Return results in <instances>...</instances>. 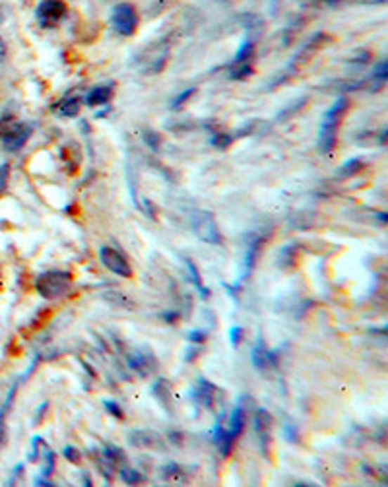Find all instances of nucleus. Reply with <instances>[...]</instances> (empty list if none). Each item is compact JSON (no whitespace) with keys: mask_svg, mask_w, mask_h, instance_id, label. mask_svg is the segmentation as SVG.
<instances>
[{"mask_svg":"<svg viewBox=\"0 0 388 487\" xmlns=\"http://www.w3.org/2000/svg\"><path fill=\"white\" fill-rule=\"evenodd\" d=\"M252 72H254V68H252V60H245V63H231V72H229V78H231V80H245V78H249Z\"/></svg>","mask_w":388,"mask_h":487,"instance_id":"a211bd4d","label":"nucleus"},{"mask_svg":"<svg viewBox=\"0 0 388 487\" xmlns=\"http://www.w3.org/2000/svg\"><path fill=\"white\" fill-rule=\"evenodd\" d=\"M105 408H107V412H109V414H113L117 420H121L122 412H121V408H119V404H117V402H105Z\"/></svg>","mask_w":388,"mask_h":487,"instance_id":"c756f323","label":"nucleus"},{"mask_svg":"<svg viewBox=\"0 0 388 487\" xmlns=\"http://www.w3.org/2000/svg\"><path fill=\"white\" fill-rule=\"evenodd\" d=\"M262 239H254L251 245H249V251H247V257H245V274H251L252 268H254V264H257V260H259L260 257V251H262Z\"/></svg>","mask_w":388,"mask_h":487,"instance_id":"f3484780","label":"nucleus"},{"mask_svg":"<svg viewBox=\"0 0 388 487\" xmlns=\"http://www.w3.org/2000/svg\"><path fill=\"white\" fill-rule=\"evenodd\" d=\"M80 107H82V101L78 98H66L63 99L58 105H55V109H57V113L60 115V117H78V113H80Z\"/></svg>","mask_w":388,"mask_h":487,"instance_id":"dca6fc26","label":"nucleus"},{"mask_svg":"<svg viewBox=\"0 0 388 487\" xmlns=\"http://www.w3.org/2000/svg\"><path fill=\"white\" fill-rule=\"evenodd\" d=\"M99 260L109 272H113L121 278H132V266L129 260L122 257L121 252L113 249V247H101L99 249Z\"/></svg>","mask_w":388,"mask_h":487,"instance_id":"0eeeda50","label":"nucleus"},{"mask_svg":"<svg viewBox=\"0 0 388 487\" xmlns=\"http://www.w3.org/2000/svg\"><path fill=\"white\" fill-rule=\"evenodd\" d=\"M204 340H206V332H202V330H193L188 334V342H193V344H202Z\"/></svg>","mask_w":388,"mask_h":487,"instance_id":"7c9ffc66","label":"nucleus"},{"mask_svg":"<svg viewBox=\"0 0 388 487\" xmlns=\"http://www.w3.org/2000/svg\"><path fill=\"white\" fill-rule=\"evenodd\" d=\"M272 427H274V417L272 414L264 410V408H259L257 414H254V431L260 439V447H262V453H268L270 450V443H272Z\"/></svg>","mask_w":388,"mask_h":487,"instance_id":"1a4fd4ad","label":"nucleus"},{"mask_svg":"<svg viewBox=\"0 0 388 487\" xmlns=\"http://www.w3.org/2000/svg\"><path fill=\"white\" fill-rule=\"evenodd\" d=\"M66 14V4L63 0H41L37 6V18L43 27L58 24Z\"/></svg>","mask_w":388,"mask_h":487,"instance_id":"6e6552de","label":"nucleus"},{"mask_svg":"<svg viewBox=\"0 0 388 487\" xmlns=\"http://www.w3.org/2000/svg\"><path fill=\"white\" fill-rule=\"evenodd\" d=\"M144 136H146V138H148V140H146V142H148L150 146L154 148V150H157V148H160V136H157L155 132H152V130H146Z\"/></svg>","mask_w":388,"mask_h":487,"instance_id":"cd10ccee","label":"nucleus"},{"mask_svg":"<svg viewBox=\"0 0 388 487\" xmlns=\"http://www.w3.org/2000/svg\"><path fill=\"white\" fill-rule=\"evenodd\" d=\"M4 441V412H0V445Z\"/></svg>","mask_w":388,"mask_h":487,"instance_id":"473e14b6","label":"nucleus"},{"mask_svg":"<svg viewBox=\"0 0 388 487\" xmlns=\"http://www.w3.org/2000/svg\"><path fill=\"white\" fill-rule=\"evenodd\" d=\"M154 396L162 402L163 406L169 408L171 404V384L165 379H160V381L154 384Z\"/></svg>","mask_w":388,"mask_h":487,"instance_id":"6ab92c4d","label":"nucleus"},{"mask_svg":"<svg viewBox=\"0 0 388 487\" xmlns=\"http://www.w3.org/2000/svg\"><path fill=\"white\" fill-rule=\"evenodd\" d=\"M242 336H245V330H242L241 326H233L231 328V332H229V338H231V346H239L242 340Z\"/></svg>","mask_w":388,"mask_h":487,"instance_id":"a878e982","label":"nucleus"},{"mask_svg":"<svg viewBox=\"0 0 388 487\" xmlns=\"http://www.w3.org/2000/svg\"><path fill=\"white\" fill-rule=\"evenodd\" d=\"M272 363H276V353H272V351L264 349V346H262V344L252 349V365L257 367L259 371H262V373H264V371H266L268 367L272 365Z\"/></svg>","mask_w":388,"mask_h":487,"instance_id":"ddd939ff","label":"nucleus"},{"mask_svg":"<svg viewBox=\"0 0 388 487\" xmlns=\"http://www.w3.org/2000/svg\"><path fill=\"white\" fill-rule=\"evenodd\" d=\"M163 478L167 479L169 483H177V486L188 483V476H186V472L179 464H167L165 470H163Z\"/></svg>","mask_w":388,"mask_h":487,"instance_id":"2eb2a0df","label":"nucleus"},{"mask_svg":"<svg viewBox=\"0 0 388 487\" xmlns=\"http://www.w3.org/2000/svg\"><path fill=\"white\" fill-rule=\"evenodd\" d=\"M361 167H363V162H361V160H357V157L356 160H349V162H346L340 167L336 177H338V179H349V177L357 175V173L361 171Z\"/></svg>","mask_w":388,"mask_h":487,"instance_id":"aec40b11","label":"nucleus"},{"mask_svg":"<svg viewBox=\"0 0 388 487\" xmlns=\"http://www.w3.org/2000/svg\"><path fill=\"white\" fill-rule=\"evenodd\" d=\"M328 41V35L326 33H323V32H318V33H315L311 39L301 47L295 55H293V58L290 60V66H287V72H297V68H301V66H305L311 60V58L315 57V53L321 47H323L324 43Z\"/></svg>","mask_w":388,"mask_h":487,"instance_id":"423d86ee","label":"nucleus"},{"mask_svg":"<svg viewBox=\"0 0 388 487\" xmlns=\"http://www.w3.org/2000/svg\"><path fill=\"white\" fill-rule=\"evenodd\" d=\"M8 179H10V165L8 163H2V165H0V196L4 195V190L8 188Z\"/></svg>","mask_w":388,"mask_h":487,"instance_id":"5701e85b","label":"nucleus"},{"mask_svg":"<svg viewBox=\"0 0 388 487\" xmlns=\"http://www.w3.org/2000/svg\"><path fill=\"white\" fill-rule=\"evenodd\" d=\"M186 268L190 270V276H193V282L196 284V287L200 290V292H204V297H208V290L202 285V280H200V274H198V270H196V266H194L193 260H186Z\"/></svg>","mask_w":388,"mask_h":487,"instance_id":"4be33fe9","label":"nucleus"},{"mask_svg":"<svg viewBox=\"0 0 388 487\" xmlns=\"http://www.w3.org/2000/svg\"><path fill=\"white\" fill-rule=\"evenodd\" d=\"M70 287H72V276L60 270L43 272L35 282V290L43 299H58L70 292Z\"/></svg>","mask_w":388,"mask_h":487,"instance_id":"f03ea898","label":"nucleus"},{"mask_svg":"<svg viewBox=\"0 0 388 487\" xmlns=\"http://www.w3.org/2000/svg\"><path fill=\"white\" fill-rule=\"evenodd\" d=\"M305 103H307V99H305V98L299 99V101H297V103H295V105H293V107H290L287 111H283L282 115H278V121H285V119H290L291 115L297 113V111H299V107H303V105H305Z\"/></svg>","mask_w":388,"mask_h":487,"instance_id":"b1692460","label":"nucleus"},{"mask_svg":"<svg viewBox=\"0 0 388 487\" xmlns=\"http://www.w3.org/2000/svg\"><path fill=\"white\" fill-rule=\"evenodd\" d=\"M231 142H233V136H229V134H218V136H214V146L221 148V150H226Z\"/></svg>","mask_w":388,"mask_h":487,"instance_id":"393cba45","label":"nucleus"},{"mask_svg":"<svg viewBox=\"0 0 388 487\" xmlns=\"http://www.w3.org/2000/svg\"><path fill=\"white\" fill-rule=\"evenodd\" d=\"M129 441L130 445L136 448H157V450L165 448L163 439L154 431H130Z\"/></svg>","mask_w":388,"mask_h":487,"instance_id":"9d476101","label":"nucleus"},{"mask_svg":"<svg viewBox=\"0 0 388 487\" xmlns=\"http://www.w3.org/2000/svg\"><path fill=\"white\" fill-rule=\"evenodd\" d=\"M346 107H348V98L342 96V98H338L332 103L330 109L324 115L323 124L318 129V150H321L323 155L330 157L334 154L336 140H338L340 121H342V115L346 113Z\"/></svg>","mask_w":388,"mask_h":487,"instance_id":"f257e3e1","label":"nucleus"},{"mask_svg":"<svg viewBox=\"0 0 388 487\" xmlns=\"http://www.w3.org/2000/svg\"><path fill=\"white\" fill-rule=\"evenodd\" d=\"M193 229L196 237L204 241V243L219 245L221 243V235H219L218 223L214 214L208 210H198L193 214Z\"/></svg>","mask_w":388,"mask_h":487,"instance_id":"20e7f679","label":"nucleus"},{"mask_svg":"<svg viewBox=\"0 0 388 487\" xmlns=\"http://www.w3.org/2000/svg\"><path fill=\"white\" fill-rule=\"evenodd\" d=\"M65 456L70 460V462H74V464H78L80 462V453L76 450L74 447H66L65 448Z\"/></svg>","mask_w":388,"mask_h":487,"instance_id":"c85d7f7f","label":"nucleus"},{"mask_svg":"<svg viewBox=\"0 0 388 487\" xmlns=\"http://www.w3.org/2000/svg\"><path fill=\"white\" fill-rule=\"evenodd\" d=\"M194 91H196V90H194V88H190V90L183 91V93H181V96H179V98L175 99V101H173V109H179V107H181V105H183V103H185L186 99H190V96H193Z\"/></svg>","mask_w":388,"mask_h":487,"instance_id":"bb28decb","label":"nucleus"},{"mask_svg":"<svg viewBox=\"0 0 388 487\" xmlns=\"http://www.w3.org/2000/svg\"><path fill=\"white\" fill-rule=\"evenodd\" d=\"M111 20H113L115 30L121 33V35H124V37H130V35H134V32H136L138 12L129 2L117 4L113 12H111Z\"/></svg>","mask_w":388,"mask_h":487,"instance_id":"39448f33","label":"nucleus"},{"mask_svg":"<svg viewBox=\"0 0 388 487\" xmlns=\"http://www.w3.org/2000/svg\"><path fill=\"white\" fill-rule=\"evenodd\" d=\"M121 476H122V479H124V483H129V486H138V483H142V479H144L140 472L132 470V468H129L127 464L122 466Z\"/></svg>","mask_w":388,"mask_h":487,"instance_id":"412c9836","label":"nucleus"},{"mask_svg":"<svg viewBox=\"0 0 388 487\" xmlns=\"http://www.w3.org/2000/svg\"><path fill=\"white\" fill-rule=\"evenodd\" d=\"M387 142V129L382 130V134H380V144H384Z\"/></svg>","mask_w":388,"mask_h":487,"instance_id":"72a5a7b5","label":"nucleus"},{"mask_svg":"<svg viewBox=\"0 0 388 487\" xmlns=\"http://www.w3.org/2000/svg\"><path fill=\"white\" fill-rule=\"evenodd\" d=\"M216 392H218L216 384H212V382H208L206 379H200V381H198V387H196V390H194V396L198 398V402H200L202 406L212 408L214 406Z\"/></svg>","mask_w":388,"mask_h":487,"instance_id":"9b49d317","label":"nucleus"},{"mask_svg":"<svg viewBox=\"0 0 388 487\" xmlns=\"http://www.w3.org/2000/svg\"><path fill=\"white\" fill-rule=\"evenodd\" d=\"M6 57H8V49H6V43H4V39L0 37V65L6 60Z\"/></svg>","mask_w":388,"mask_h":487,"instance_id":"2f4dec72","label":"nucleus"},{"mask_svg":"<svg viewBox=\"0 0 388 487\" xmlns=\"http://www.w3.org/2000/svg\"><path fill=\"white\" fill-rule=\"evenodd\" d=\"M111 98H113V88L111 86H97L86 96V103L89 107H99L105 105L107 101H111Z\"/></svg>","mask_w":388,"mask_h":487,"instance_id":"f8f14e48","label":"nucleus"},{"mask_svg":"<svg viewBox=\"0 0 388 487\" xmlns=\"http://www.w3.org/2000/svg\"><path fill=\"white\" fill-rule=\"evenodd\" d=\"M245 423H247V414H245L242 406H237L233 412H231V417H229V427H227V431H229V433H231V435L237 439L242 433V429H245Z\"/></svg>","mask_w":388,"mask_h":487,"instance_id":"4468645a","label":"nucleus"},{"mask_svg":"<svg viewBox=\"0 0 388 487\" xmlns=\"http://www.w3.org/2000/svg\"><path fill=\"white\" fill-rule=\"evenodd\" d=\"M33 132L32 124L27 122H18L14 119H2L0 121V138L2 146L8 152H18L25 146Z\"/></svg>","mask_w":388,"mask_h":487,"instance_id":"7ed1b4c3","label":"nucleus"},{"mask_svg":"<svg viewBox=\"0 0 388 487\" xmlns=\"http://www.w3.org/2000/svg\"><path fill=\"white\" fill-rule=\"evenodd\" d=\"M0 282H2V272H0Z\"/></svg>","mask_w":388,"mask_h":487,"instance_id":"f704fd0d","label":"nucleus"}]
</instances>
